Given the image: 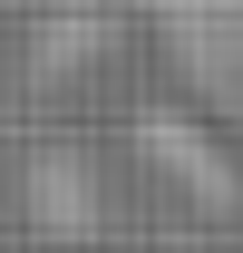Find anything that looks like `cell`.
I'll use <instances>...</instances> for the list:
<instances>
[{
    "label": "cell",
    "instance_id": "1",
    "mask_svg": "<svg viewBox=\"0 0 243 253\" xmlns=\"http://www.w3.org/2000/svg\"><path fill=\"white\" fill-rule=\"evenodd\" d=\"M165 10H175V30H195V49L243 68V0H165Z\"/></svg>",
    "mask_w": 243,
    "mask_h": 253
}]
</instances>
